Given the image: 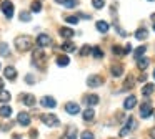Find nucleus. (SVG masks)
Returning a JSON list of instances; mask_svg holds the SVG:
<instances>
[{
    "instance_id": "obj_14",
    "label": "nucleus",
    "mask_w": 155,
    "mask_h": 139,
    "mask_svg": "<svg viewBox=\"0 0 155 139\" xmlns=\"http://www.w3.org/2000/svg\"><path fill=\"white\" fill-rule=\"evenodd\" d=\"M135 104H137V98H135V96H128V98L124 101V108L128 109V111H130V109H134Z\"/></svg>"
},
{
    "instance_id": "obj_35",
    "label": "nucleus",
    "mask_w": 155,
    "mask_h": 139,
    "mask_svg": "<svg viewBox=\"0 0 155 139\" xmlns=\"http://www.w3.org/2000/svg\"><path fill=\"white\" fill-rule=\"evenodd\" d=\"M90 51H92V46L84 45V46H82V50H80V55H82V56H85V55H88Z\"/></svg>"
},
{
    "instance_id": "obj_34",
    "label": "nucleus",
    "mask_w": 155,
    "mask_h": 139,
    "mask_svg": "<svg viewBox=\"0 0 155 139\" xmlns=\"http://www.w3.org/2000/svg\"><path fill=\"white\" fill-rule=\"evenodd\" d=\"M92 5H94V8L100 10L102 7L105 5V0H92Z\"/></svg>"
},
{
    "instance_id": "obj_8",
    "label": "nucleus",
    "mask_w": 155,
    "mask_h": 139,
    "mask_svg": "<svg viewBox=\"0 0 155 139\" xmlns=\"http://www.w3.org/2000/svg\"><path fill=\"white\" fill-rule=\"evenodd\" d=\"M52 43V38L47 35V33H40V35L37 36V45L38 48H45V46H48Z\"/></svg>"
},
{
    "instance_id": "obj_17",
    "label": "nucleus",
    "mask_w": 155,
    "mask_h": 139,
    "mask_svg": "<svg viewBox=\"0 0 155 139\" xmlns=\"http://www.w3.org/2000/svg\"><path fill=\"white\" fill-rule=\"evenodd\" d=\"M22 101L25 106H35V96L34 94H22Z\"/></svg>"
},
{
    "instance_id": "obj_50",
    "label": "nucleus",
    "mask_w": 155,
    "mask_h": 139,
    "mask_svg": "<svg viewBox=\"0 0 155 139\" xmlns=\"http://www.w3.org/2000/svg\"><path fill=\"white\" fill-rule=\"evenodd\" d=\"M153 30H155V23H153Z\"/></svg>"
},
{
    "instance_id": "obj_7",
    "label": "nucleus",
    "mask_w": 155,
    "mask_h": 139,
    "mask_svg": "<svg viewBox=\"0 0 155 139\" xmlns=\"http://www.w3.org/2000/svg\"><path fill=\"white\" fill-rule=\"evenodd\" d=\"M102 83H104V78L98 75H90L87 78V85L90 88H98V86H102Z\"/></svg>"
},
{
    "instance_id": "obj_41",
    "label": "nucleus",
    "mask_w": 155,
    "mask_h": 139,
    "mask_svg": "<svg viewBox=\"0 0 155 139\" xmlns=\"http://www.w3.org/2000/svg\"><path fill=\"white\" fill-rule=\"evenodd\" d=\"M25 81L30 83V85H32V83H35V78H34L32 75H27V76H25Z\"/></svg>"
},
{
    "instance_id": "obj_47",
    "label": "nucleus",
    "mask_w": 155,
    "mask_h": 139,
    "mask_svg": "<svg viewBox=\"0 0 155 139\" xmlns=\"http://www.w3.org/2000/svg\"><path fill=\"white\" fill-rule=\"evenodd\" d=\"M152 20H153V23H155V13H153V15H152Z\"/></svg>"
},
{
    "instance_id": "obj_27",
    "label": "nucleus",
    "mask_w": 155,
    "mask_h": 139,
    "mask_svg": "<svg viewBox=\"0 0 155 139\" xmlns=\"http://www.w3.org/2000/svg\"><path fill=\"white\" fill-rule=\"evenodd\" d=\"M8 101H10V93L2 89L0 91V103H8Z\"/></svg>"
},
{
    "instance_id": "obj_37",
    "label": "nucleus",
    "mask_w": 155,
    "mask_h": 139,
    "mask_svg": "<svg viewBox=\"0 0 155 139\" xmlns=\"http://www.w3.org/2000/svg\"><path fill=\"white\" fill-rule=\"evenodd\" d=\"M112 51H114V53H117V55H124V48H122V46H118V45H114Z\"/></svg>"
},
{
    "instance_id": "obj_49",
    "label": "nucleus",
    "mask_w": 155,
    "mask_h": 139,
    "mask_svg": "<svg viewBox=\"0 0 155 139\" xmlns=\"http://www.w3.org/2000/svg\"><path fill=\"white\" fill-rule=\"evenodd\" d=\"M55 2H58V3H60V2H62V0H55Z\"/></svg>"
},
{
    "instance_id": "obj_21",
    "label": "nucleus",
    "mask_w": 155,
    "mask_h": 139,
    "mask_svg": "<svg viewBox=\"0 0 155 139\" xmlns=\"http://www.w3.org/2000/svg\"><path fill=\"white\" fill-rule=\"evenodd\" d=\"M153 91H155V85H152V83H147V85L142 88V94L143 96H150Z\"/></svg>"
},
{
    "instance_id": "obj_51",
    "label": "nucleus",
    "mask_w": 155,
    "mask_h": 139,
    "mask_svg": "<svg viewBox=\"0 0 155 139\" xmlns=\"http://www.w3.org/2000/svg\"><path fill=\"white\" fill-rule=\"evenodd\" d=\"M148 2H153V0H148Z\"/></svg>"
},
{
    "instance_id": "obj_4",
    "label": "nucleus",
    "mask_w": 155,
    "mask_h": 139,
    "mask_svg": "<svg viewBox=\"0 0 155 139\" xmlns=\"http://www.w3.org/2000/svg\"><path fill=\"white\" fill-rule=\"evenodd\" d=\"M0 8H2V12H4L5 18L10 20L12 17H14V3L8 2V0H4V2L0 3Z\"/></svg>"
},
{
    "instance_id": "obj_36",
    "label": "nucleus",
    "mask_w": 155,
    "mask_h": 139,
    "mask_svg": "<svg viewBox=\"0 0 155 139\" xmlns=\"http://www.w3.org/2000/svg\"><path fill=\"white\" fill-rule=\"evenodd\" d=\"M80 139H95V137H94V132L84 131V132H82V136H80Z\"/></svg>"
},
{
    "instance_id": "obj_5",
    "label": "nucleus",
    "mask_w": 155,
    "mask_h": 139,
    "mask_svg": "<svg viewBox=\"0 0 155 139\" xmlns=\"http://www.w3.org/2000/svg\"><path fill=\"white\" fill-rule=\"evenodd\" d=\"M135 128H137V121H135V118H132V116H130V118L127 119V122H125V128L120 131V136H122V137H124V136H127L128 132L134 131Z\"/></svg>"
},
{
    "instance_id": "obj_9",
    "label": "nucleus",
    "mask_w": 155,
    "mask_h": 139,
    "mask_svg": "<svg viewBox=\"0 0 155 139\" xmlns=\"http://www.w3.org/2000/svg\"><path fill=\"white\" fill-rule=\"evenodd\" d=\"M65 111H67L68 114L75 116V114H78V113H80V106H78L77 103L70 101V103H67V104H65Z\"/></svg>"
},
{
    "instance_id": "obj_15",
    "label": "nucleus",
    "mask_w": 155,
    "mask_h": 139,
    "mask_svg": "<svg viewBox=\"0 0 155 139\" xmlns=\"http://www.w3.org/2000/svg\"><path fill=\"white\" fill-rule=\"evenodd\" d=\"M110 73H112V76H114V78L122 76V73H124V65H120V63L114 65V66H112V70H110Z\"/></svg>"
},
{
    "instance_id": "obj_29",
    "label": "nucleus",
    "mask_w": 155,
    "mask_h": 139,
    "mask_svg": "<svg viewBox=\"0 0 155 139\" xmlns=\"http://www.w3.org/2000/svg\"><path fill=\"white\" fill-rule=\"evenodd\" d=\"M92 55H94V58H97V60H100L102 56H104V51H102L98 46H92Z\"/></svg>"
},
{
    "instance_id": "obj_39",
    "label": "nucleus",
    "mask_w": 155,
    "mask_h": 139,
    "mask_svg": "<svg viewBox=\"0 0 155 139\" xmlns=\"http://www.w3.org/2000/svg\"><path fill=\"white\" fill-rule=\"evenodd\" d=\"M132 51V45L130 43H127V45L124 46V55H127V53H130Z\"/></svg>"
},
{
    "instance_id": "obj_12",
    "label": "nucleus",
    "mask_w": 155,
    "mask_h": 139,
    "mask_svg": "<svg viewBox=\"0 0 155 139\" xmlns=\"http://www.w3.org/2000/svg\"><path fill=\"white\" fill-rule=\"evenodd\" d=\"M4 76H5L7 79H10V81H14V79L17 78V70H15L14 66H5Z\"/></svg>"
},
{
    "instance_id": "obj_26",
    "label": "nucleus",
    "mask_w": 155,
    "mask_h": 139,
    "mask_svg": "<svg viewBox=\"0 0 155 139\" xmlns=\"http://www.w3.org/2000/svg\"><path fill=\"white\" fill-rule=\"evenodd\" d=\"M60 3L65 7V8H75L77 3H78V0H62Z\"/></svg>"
},
{
    "instance_id": "obj_24",
    "label": "nucleus",
    "mask_w": 155,
    "mask_h": 139,
    "mask_svg": "<svg viewBox=\"0 0 155 139\" xmlns=\"http://www.w3.org/2000/svg\"><path fill=\"white\" fill-rule=\"evenodd\" d=\"M0 116H2V118H10L12 116V108L10 106H2V108H0Z\"/></svg>"
},
{
    "instance_id": "obj_40",
    "label": "nucleus",
    "mask_w": 155,
    "mask_h": 139,
    "mask_svg": "<svg viewBox=\"0 0 155 139\" xmlns=\"http://www.w3.org/2000/svg\"><path fill=\"white\" fill-rule=\"evenodd\" d=\"M115 28L118 30V35H120V36H127V32H125V30H122L118 25H115Z\"/></svg>"
},
{
    "instance_id": "obj_43",
    "label": "nucleus",
    "mask_w": 155,
    "mask_h": 139,
    "mask_svg": "<svg viewBox=\"0 0 155 139\" xmlns=\"http://www.w3.org/2000/svg\"><path fill=\"white\" fill-rule=\"evenodd\" d=\"M148 134H150V137H152V139H155V128H152Z\"/></svg>"
},
{
    "instance_id": "obj_33",
    "label": "nucleus",
    "mask_w": 155,
    "mask_h": 139,
    "mask_svg": "<svg viewBox=\"0 0 155 139\" xmlns=\"http://www.w3.org/2000/svg\"><path fill=\"white\" fill-rule=\"evenodd\" d=\"M65 22H67V23H72V25H77V23H78V17H77V15L65 17Z\"/></svg>"
},
{
    "instance_id": "obj_18",
    "label": "nucleus",
    "mask_w": 155,
    "mask_h": 139,
    "mask_svg": "<svg viewBox=\"0 0 155 139\" xmlns=\"http://www.w3.org/2000/svg\"><path fill=\"white\" fill-rule=\"evenodd\" d=\"M82 118H84V121H92V119L95 118V111L92 108H87L84 113H82Z\"/></svg>"
},
{
    "instance_id": "obj_42",
    "label": "nucleus",
    "mask_w": 155,
    "mask_h": 139,
    "mask_svg": "<svg viewBox=\"0 0 155 139\" xmlns=\"http://www.w3.org/2000/svg\"><path fill=\"white\" fill-rule=\"evenodd\" d=\"M138 81H140V83L147 81V75H140V76H138Z\"/></svg>"
},
{
    "instance_id": "obj_13",
    "label": "nucleus",
    "mask_w": 155,
    "mask_h": 139,
    "mask_svg": "<svg viewBox=\"0 0 155 139\" xmlns=\"http://www.w3.org/2000/svg\"><path fill=\"white\" fill-rule=\"evenodd\" d=\"M58 33H60V36L62 38H67V40H70L72 36L75 35V32L72 28H67V26H62L60 30H58Z\"/></svg>"
},
{
    "instance_id": "obj_1",
    "label": "nucleus",
    "mask_w": 155,
    "mask_h": 139,
    "mask_svg": "<svg viewBox=\"0 0 155 139\" xmlns=\"http://www.w3.org/2000/svg\"><path fill=\"white\" fill-rule=\"evenodd\" d=\"M14 43H15V48L18 50V51H28V50L34 46V40L30 38L28 35H20V36H17V38L14 40Z\"/></svg>"
},
{
    "instance_id": "obj_22",
    "label": "nucleus",
    "mask_w": 155,
    "mask_h": 139,
    "mask_svg": "<svg viewBox=\"0 0 155 139\" xmlns=\"http://www.w3.org/2000/svg\"><path fill=\"white\" fill-rule=\"evenodd\" d=\"M85 103H87V106H95V104H98V96H97V94H88V96H85Z\"/></svg>"
},
{
    "instance_id": "obj_44",
    "label": "nucleus",
    "mask_w": 155,
    "mask_h": 139,
    "mask_svg": "<svg viewBox=\"0 0 155 139\" xmlns=\"http://www.w3.org/2000/svg\"><path fill=\"white\" fill-rule=\"evenodd\" d=\"M37 136H38L37 131H30V137H37Z\"/></svg>"
},
{
    "instance_id": "obj_2",
    "label": "nucleus",
    "mask_w": 155,
    "mask_h": 139,
    "mask_svg": "<svg viewBox=\"0 0 155 139\" xmlns=\"http://www.w3.org/2000/svg\"><path fill=\"white\" fill-rule=\"evenodd\" d=\"M42 122H44L45 126H50V128H57V126L60 124L58 118L55 114H52V113H47V114L42 116Z\"/></svg>"
},
{
    "instance_id": "obj_30",
    "label": "nucleus",
    "mask_w": 155,
    "mask_h": 139,
    "mask_svg": "<svg viewBox=\"0 0 155 139\" xmlns=\"http://www.w3.org/2000/svg\"><path fill=\"white\" fill-rule=\"evenodd\" d=\"M0 55H2V56H8V55H10V50H8L7 43H2V45H0Z\"/></svg>"
},
{
    "instance_id": "obj_16",
    "label": "nucleus",
    "mask_w": 155,
    "mask_h": 139,
    "mask_svg": "<svg viewBox=\"0 0 155 139\" xmlns=\"http://www.w3.org/2000/svg\"><path fill=\"white\" fill-rule=\"evenodd\" d=\"M60 48L64 50L65 53H74L75 50H77V46H75L74 43L70 42V40H67V42H65V43H62V46H60Z\"/></svg>"
},
{
    "instance_id": "obj_48",
    "label": "nucleus",
    "mask_w": 155,
    "mask_h": 139,
    "mask_svg": "<svg viewBox=\"0 0 155 139\" xmlns=\"http://www.w3.org/2000/svg\"><path fill=\"white\" fill-rule=\"evenodd\" d=\"M153 79H155V70H153Z\"/></svg>"
},
{
    "instance_id": "obj_46",
    "label": "nucleus",
    "mask_w": 155,
    "mask_h": 139,
    "mask_svg": "<svg viewBox=\"0 0 155 139\" xmlns=\"http://www.w3.org/2000/svg\"><path fill=\"white\" fill-rule=\"evenodd\" d=\"M14 139H22V136L20 134H14Z\"/></svg>"
},
{
    "instance_id": "obj_38",
    "label": "nucleus",
    "mask_w": 155,
    "mask_h": 139,
    "mask_svg": "<svg viewBox=\"0 0 155 139\" xmlns=\"http://www.w3.org/2000/svg\"><path fill=\"white\" fill-rule=\"evenodd\" d=\"M125 88H134V78H132V76H128V78L125 79Z\"/></svg>"
},
{
    "instance_id": "obj_28",
    "label": "nucleus",
    "mask_w": 155,
    "mask_h": 139,
    "mask_svg": "<svg viewBox=\"0 0 155 139\" xmlns=\"http://www.w3.org/2000/svg\"><path fill=\"white\" fill-rule=\"evenodd\" d=\"M145 51H147V46H143V45H142V46H138V48L135 50V53H134L135 60H138L140 56H143V53H145Z\"/></svg>"
},
{
    "instance_id": "obj_6",
    "label": "nucleus",
    "mask_w": 155,
    "mask_h": 139,
    "mask_svg": "<svg viewBox=\"0 0 155 139\" xmlns=\"http://www.w3.org/2000/svg\"><path fill=\"white\" fill-rule=\"evenodd\" d=\"M152 113H153V109H152L150 101L142 103V106H140V116H142V118H143V119L150 118V116H152Z\"/></svg>"
},
{
    "instance_id": "obj_45",
    "label": "nucleus",
    "mask_w": 155,
    "mask_h": 139,
    "mask_svg": "<svg viewBox=\"0 0 155 139\" xmlns=\"http://www.w3.org/2000/svg\"><path fill=\"white\" fill-rule=\"evenodd\" d=\"M2 89H4V79L0 78V91H2Z\"/></svg>"
},
{
    "instance_id": "obj_23",
    "label": "nucleus",
    "mask_w": 155,
    "mask_h": 139,
    "mask_svg": "<svg viewBox=\"0 0 155 139\" xmlns=\"http://www.w3.org/2000/svg\"><path fill=\"white\" fill-rule=\"evenodd\" d=\"M148 58H145V56H140V58L137 60V66H138V70H142V71H143L145 68H147L148 66Z\"/></svg>"
},
{
    "instance_id": "obj_31",
    "label": "nucleus",
    "mask_w": 155,
    "mask_h": 139,
    "mask_svg": "<svg viewBox=\"0 0 155 139\" xmlns=\"http://www.w3.org/2000/svg\"><path fill=\"white\" fill-rule=\"evenodd\" d=\"M18 17H20L22 22H30V20H32L30 12H25V10H24V12H20V15H18Z\"/></svg>"
},
{
    "instance_id": "obj_11",
    "label": "nucleus",
    "mask_w": 155,
    "mask_h": 139,
    "mask_svg": "<svg viewBox=\"0 0 155 139\" xmlns=\"http://www.w3.org/2000/svg\"><path fill=\"white\" fill-rule=\"evenodd\" d=\"M40 104L44 106V108H55V106H57V101H55L54 98H52V96H44V98L40 99Z\"/></svg>"
},
{
    "instance_id": "obj_3",
    "label": "nucleus",
    "mask_w": 155,
    "mask_h": 139,
    "mask_svg": "<svg viewBox=\"0 0 155 139\" xmlns=\"http://www.w3.org/2000/svg\"><path fill=\"white\" fill-rule=\"evenodd\" d=\"M44 61H45V53L44 48H37L34 50V65L38 68H44Z\"/></svg>"
},
{
    "instance_id": "obj_25",
    "label": "nucleus",
    "mask_w": 155,
    "mask_h": 139,
    "mask_svg": "<svg viewBox=\"0 0 155 139\" xmlns=\"http://www.w3.org/2000/svg\"><path fill=\"white\" fill-rule=\"evenodd\" d=\"M148 36V32L145 28H138L137 32H135V38L137 40H145Z\"/></svg>"
},
{
    "instance_id": "obj_10",
    "label": "nucleus",
    "mask_w": 155,
    "mask_h": 139,
    "mask_svg": "<svg viewBox=\"0 0 155 139\" xmlns=\"http://www.w3.org/2000/svg\"><path fill=\"white\" fill-rule=\"evenodd\" d=\"M17 121H18V124H20V126H28V124H30V114H28V113H25V111L18 113Z\"/></svg>"
},
{
    "instance_id": "obj_19",
    "label": "nucleus",
    "mask_w": 155,
    "mask_h": 139,
    "mask_svg": "<svg viewBox=\"0 0 155 139\" xmlns=\"http://www.w3.org/2000/svg\"><path fill=\"white\" fill-rule=\"evenodd\" d=\"M95 26H97V30L100 33H107L108 32V23L104 22V20H98V22L95 23Z\"/></svg>"
},
{
    "instance_id": "obj_20",
    "label": "nucleus",
    "mask_w": 155,
    "mask_h": 139,
    "mask_svg": "<svg viewBox=\"0 0 155 139\" xmlns=\"http://www.w3.org/2000/svg\"><path fill=\"white\" fill-rule=\"evenodd\" d=\"M55 63H57L58 66H67L68 63H70V58H68L67 55H60V56H57V60H55Z\"/></svg>"
},
{
    "instance_id": "obj_32",
    "label": "nucleus",
    "mask_w": 155,
    "mask_h": 139,
    "mask_svg": "<svg viewBox=\"0 0 155 139\" xmlns=\"http://www.w3.org/2000/svg\"><path fill=\"white\" fill-rule=\"evenodd\" d=\"M30 10H32V12H35V13H38V12L42 10V3H40V2H32Z\"/></svg>"
}]
</instances>
